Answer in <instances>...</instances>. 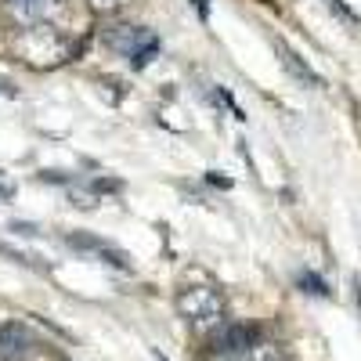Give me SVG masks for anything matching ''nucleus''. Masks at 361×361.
<instances>
[{"label": "nucleus", "mask_w": 361, "mask_h": 361, "mask_svg": "<svg viewBox=\"0 0 361 361\" xmlns=\"http://www.w3.org/2000/svg\"><path fill=\"white\" fill-rule=\"evenodd\" d=\"M173 307L192 329H199V333L221 329V322H224V296L217 289H209V286H185L177 293Z\"/></svg>", "instance_id": "nucleus-1"}, {"label": "nucleus", "mask_w": 361, "mask_h": 361, "mask_svg": "<svg viewBox=\"0 0 361 361\" xmlns=\"http://www.w3.org/2000/svg\"><path fill=\"white\" fill-rule=\"evenodd\" d=\"M18 54L25 58V62L51 66V62H58V58H66V44H62V37H58L51 25H37V29H22Z\"/></svg>", "instance_id": "nucleus-2"}, {"label": "nucleus", "mask_w": 361, "mask_h": 361, "mask_svg": "<svg viewBox=\"0 0 361 361\" xmlns=\"http://www.w3.org/2000/svg\"><path fill=\"white\" fill-rule=\"evenodd\" d=\"M253 343H260L257 329H250V325H224L221 333L214 336V354H238V350H250Z\"/></svg>", "instance_id": "nucleus-7"}, {"label": "nucleus", "mask_w": 361, "mask_h": 361, "mask_svg": "<svg viewBox=\"0 0 361 361\" xmlns=\"http://www.w3.org/2000/svg\"><path fill=\"white\" fill-rule=\"evenodd\" d=\"M300 286H307V293H314V296H325L329 289H325V282L322 279H314V275H300Z\"/></svg>", "instance_id": "nucleus-9"}, {"label": "nucleus", "mask_w": 361, "mask_h": 361, "mask_svg": "<svg viewBox=\"0 0 361 361\" xmlns=\"http://www.w3.org/2000/svg\"><path fill=\"white\" fill-rule=\"evenodd\" d=\"M69 243H73V246H80V250H94V253H102V257H105V264H112V267H127V257L119 253V250H112L109 243H102V238H87V235H73Z\"/></svg>", "instance_id": "nucleus-8"}, {"label": "nucleus", "mask_w": 361, "mask_h": 361, "mask_svg": "<svg viewBox=\"0 0 361 361\" xmlns=\"http://www.w3.org/2000/svg\"><path fill=\"white\" fill-rule=\"evenodd\" d=\"M275 54H279L282 69H286L296 83H304V87H325V83H322V76H318V73H314V69H311V66H307L304 58H300L286 40H275Z\"/></svg>", "instance_id": "nucleus-6"}, {"label": "nucleus", "mask_w": 361, "mask_h": 361, "mask_svg": "<svg viewBox=\"0 0 361 361\" xmlns=\"http://www.w3.org/2000/svg\"><path fill=\"white\" fill-rule=\"evenodd\" d=\"M195 8H199L202 15H209V4H206V0H195Z\"/></svg>", "instance_id": "nucleus-11"}, {"label": "nucleus", "mask_w": 361, "mask_h": 361, "mask_svg": "<svg viewBox=\"0 0 361 361\" xmlns=\"http://www.w3.org/2000/svg\"><path fill=\"white\" fill-rule=\"evenodd\" d=\"M8 11L25 29H37V25H51L58 15L66 11V4L62 0H8Z\"/></svg>", "instance_id": "nucleus-4"}, {"label": "nucleus", "mask_w": 361, "mask_h": 361, "mask_svg": "<svg viewBox=\"0 0 361 361\" xmlns=\"http://www.w3.org/2000/svg\"><path fill=\"white\" fill-rule=\"evenodd\" d=\"M127 4V0H90V8H94V11H119V8H123Z\"/></svg>", "instance_id": "nucleus-10"}, {"label": "nucleus", "mask_w": 361, "mask_h": 361, "mask_svg": "<svg viewBox=\"0 0 361 361\" xmlns=\"http://www.w3.org/2000/svg\"><path fill=\"white\" fill-rule=\"evenodd\" d=\"M33 333L18 322H4L0 325V361H25L33 354Z\"/></svg>", "instance_id": "nucleus-5"}, {"label": "nucleus", "mask_w": 361, "mask_h": 361, "mask_svg": "<svg viewBox=\"0 0 361 361\" xmlns=\"http://www.w3.org/2000/svg\"><path fill=\"white\" fill-rule=\"evenodd\" d=\"M105 44L112 51H123V54H134V66H145L152 62V51H156V37L148 29H137V25H109L105 29Z\"/></svg>", "instance_id": "nucleus-3"}]
</instances>
